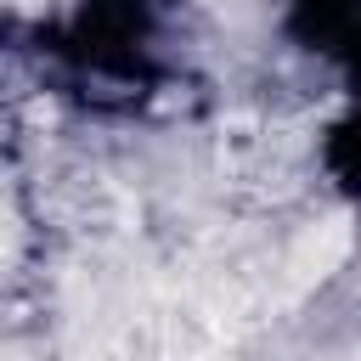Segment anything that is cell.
Instances as JSON below:
<instances>
[{
  "instance_id": "obj_1",
  "label": "cell",
  "mask_w": 361,
  "mask_h": 361,
  "mask_svg": "<svg viewBox=\"0 0 361 361\" xmlns=\"http://www.w3.org/2000/svg\"><path fill=\"white\" fill-rule=\"evenodd\" d=\"M344 254H350V220H322V226H305V231L293 237L288 259H282L288 288H293V293H305V288L327 282V276L344 265Z\"/></svg>"
}]
</instances>
